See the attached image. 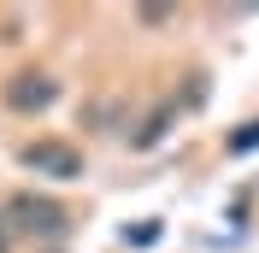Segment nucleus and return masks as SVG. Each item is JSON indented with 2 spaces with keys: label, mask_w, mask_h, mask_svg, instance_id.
<instances>
[{
  "label": "nucleus",
  "mask_w": 259,
  "mask_h": 253,
  "mask_svg": "<svg viewBox=\"0 0 259 253\" xmlns=\"http://www.w3.org/2000/svg\"><path fill=\"white\" fill-rule=\"evenodd\" d=\"M0 253H6V230H0Z\"/></svg>",
  "instance_id": "5"
},
{
  "label": "nucleus",
  "mask_w": 259,
  "mask_h": 253,
  "mask_svg": "<svg viewBox=\"0 0 259 253\" xmlns=\"http://www.w3.org/2000/svg\"><path fill=\"white\" fill-rule=\"evenodd\" d=\"M53 95H59V89H53L41 71H24V77L6 82V106L12 112H41V106H53Z\"/></svg>",
  "instance_id": "3"
},
{
  "label": "nucleus",
  "mask_w": 259,
  "mask_h": 253,
  "mask_svg": "<svg viewBox=\"0 0 259 253\" xmlns=\"http://www.w3.org/2000/svg\"><path fill=\"white\" fill-rule=\"evenodd\" d=\"M6 218H18V230H30V236L35 230H41V236H59L65 230V212L53 200H35V194H18V200L6 206Z\"/></svg>",
  "instance_id": "2"
},
{
  "label": "nucleus",
  "mask_w": 259,
  "mask_h": 253,
  "mask_svg": "<svg viewBox=\"0 0 259 253\" xmlns=\"http://www.w3.org/2000/svg\"><path fill=\"white\" fill-rule=\"evenodd\" d=\"M253 147H259V118H253V124H242L236 136H230V153H253Z\"/></svg>",
  "instance_id": "4"
},
{
  "label": "nucleus",
  "mask_w": 259,
  "mask_h": 253,
  "mask_svg": "<svg viewBox=\"0 0 259 253\" xmlns=\"http://www.w3.org/2000/svg\"><path fill=\"white\" fill-rule=\"evenodd\" d=\"M18 159H24V165H30L35 177H59V183L82 177V153H77L71 142H30Z\"/></svg>",
  "instance_id": "1"
}]
</instances>
